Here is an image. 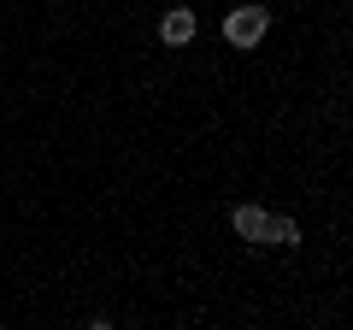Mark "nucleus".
Returning <instances> with one entry per match:
<instances>
[{
  "label": "nucleus",
  "mask_w": 353,
  "mask_h": 330,
  "mask_svg": "<svg viewBox=\"0 0 353 330\" xmlns=\"http://www.w3.org/2000/svg\"><path fill=\"white\" fill-rule=\"evenodd\" d=\"M265 30H271V12H265V6H236V12L224 18V41L230 48H259Z\"/></svg>",
  "instance_id": "obj_1"
},
{
  "label": "nucleus",
  "mask_w": 353,
  "mask_h": 330,
  "mask_svg": "<svg viewBox=\"0 0 353 330\" xmlns=\"http://www.w3.org/2000/svg\"><path fill=\"white\" fill-rule=\"evenodd\" d=\"M194 30H201V24H194V12H189V6H171V12L159 18V41H165V48H189V41H194Z\"/></svg>",
  "instance_id": "obj_2"
},
{
  "label": "nucleus",
  "mask_w": 353,
  "mask_h": 330,
  "mask_svg": "<svg viewBox=\"0 0 353 330\" xmlns=\"http://www.w3.org/2000/svg\"><path fill=\"white\" fill-rule=\"evenodd\" d=\"M265 206H236V213H230V224H236V236L241 242H265Z\"/></svg>",
  "instance_id": "obj_3"
},
{
  "label": "nucleus",
  "mask_w": 353,
  "mask_h": 330,
  "mask_svg": "<svg viewBox=\"0 0 353 330\" xmlns=\"http://www.w3.org/2000/svg\"><path fill=\"white\" fill-rule=\"evenodd\" d=\"M265 242H271V248H301V224H294V218H265Z\"/></svg>",
  "instance_id": "obj_4"
}]
</instances>
